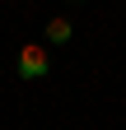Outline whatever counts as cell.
Returning a JSON list of instances; mask_svg holds the SVG:
<instances>
[{"instance_id": "obj_1", "label": "cell", "mask_w": 126, "mask_h": 130, "mask_svg": "<svg viewBox=\"0 0 126 130\" xmlns=\"http://www.w3.org/2000/svg\"><path fill=\"white\" fill-rule=\"evenodd\" d=\"M14 70H19V79H28V84L42 79V74H52V56H47V46H42V42H23Z\"/></svg>"}, {"instance_id": "obj_2", "label": "cell", "mask_w": 126, "mask_h": 130, "mask_svg": "<svg viewBox=\"0 0 126 130\" xmlns=\"http://www.w3.org/2000/svg\"><path fill=\"white\" fill-rule=\"evenodd\" d=\"M70 32H75L70 19H52V23H47V42H52V46H66V42H70Z\"/></svg>"}]
</instances>
